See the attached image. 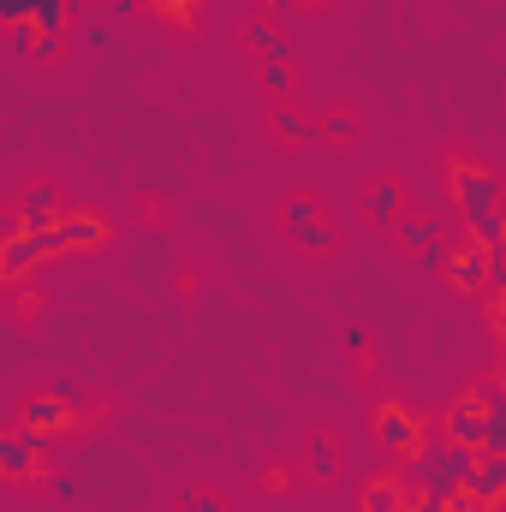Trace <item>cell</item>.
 I'll return each mask as SVG.
<instances>
[{"mask_svg": "<svg viewBox=\"0 0 506 512\" xmlns=\"http://www.w3.org/2000/svg\"><path fill=\"white\" fill-rule=\"evenodd\" d=\"M477 459H483V447H459V441L429 447V441H423V447L405 459V489H423V495L453 501V495H459V483L477 471Z\"/></svg>", "mask_w": 506, "mask_h": 512, "instance_id": "6da1fadb", "label": "cell"}, {"mask_svg": "<svg viewBox=\"0 0 506 512\" xmlns=\"http://www.w3.org/2000/svg\"><path fill=\"white\" fill-rule=\"evenodd\" d=\"M280 227H286V239L298 251H328L334 245V233L322 227V203L316 197H286L280 203Z\"/></svg>", "mask_w": 506, "mask_h": 512, "instance_id": "7a4b0ae2", "label": "cell"}, {"mask_svg": "<svg viewBox=\"0 0 506 512\" xmlns=\"http://www.w3.org/2000/svg\"><path fill=\"white\" fill-rule=\"evenodd\" d=\"M376 441L387 453H399V459H411L417 447H423V423L405 411V405H393V399H381L376 405Z\"/></svg>", "mask_w": 506, "mask_h": 512, "instance_id": "3957f363", "label": "cell"}, {"mask_svg": "<svg viewBox=\"0 0 506 512\" xmlns=\"http://www.w3.org/2000/svg\"><path fill=\"white\" fill-rule=\"evenodd\" d=\"M453 203L471 215V209H501V179L477 161H459L453 167Z\"/></svg>", "mask_w": 506, "mask_h": 512, "instance_id": "277c9868", "label": "cell"}, {"mask_svg": "<svg viewBox=\"0 0 506 512\" xmlns=\"http://www.w3.org/2000/svg\"><path fill=\"white\" fill-rule=\"evenodd\" d=\"M48 233V256H60V251H84V245H102L108 239V221L102 215H78V209H66L54 227H42Z\"/></svg>", "mask_w": 506, "mask_h": 512, "instance_id": "5b68a950", "label": "cell"}, {"mask_svg": "<svg viewBox=\"0 0 506 512\" xmlns=\"http://www.w3.org/2000/svg\"><path fill=\"white\" fill-rule=\"evenodd\" d=\"M459 495H465V501H477L483 512L501 507V501H506V453H483V459H477V471L459 483Z\"/></svg>", "mask_w": 506, "mask_h": 512, "instance_id": "8992f818", "label": "cell"}, {"mask_svg": "<svg viewBox=\"0 0 506 512\" xmlns=\"http://www.w3.org/2000/svg\"><path fill=\"white\" fill-rule=\"evenodd\" d=\"M42 256H48V233H42V227H30V233L6 239V251H0V280H6V286H18Z\"/></svg>", "mask_w": 506, "mask_h": 512, "instance_id": "52a82bcc", "label": "cell"}, {"mask_svg": "<svg viewBox=\"0 0 506 512\" xmlns=\"http://www.w3.org/2000/svg\"><path fill=\"white\" fill-rule=\"evenodd\" d=\"M483 435H489V417H483L477 393L453 399V411H447V441H459V447H483Z\"/></svg>", "mask_w": 506, "mask_h": 512, "instance_id": "ba28073f", "label": "cell"}, {"mask_svg": "<svg viewBox=\"0 0 506 512\" xmlns=\"http://www.w3.org/2000/svg\"><path fill=\"white\" fill-rule=\"evenodd\" d=\"M36 465H42V435H30V429L0 435V471L6 477H36Z\"/></svg>", "mask_w": 506, "mask_h": 512, "instance_id": "9c48e42d", "label": "cell"}, {"mask_svg": "<svg viewBox=\"0 0 506 512\" xmlns=\"http://www.w3.org/2000/svg\"><path fill=\"white\" fill-rule=\"evenodd\" d=\"M72 423V405L48 387V393H36V399H24V429L30 435H54V429H66Z\"/></svg>", "mask_w": 506, "mask_h": 512, "instance_id": "30bf717a", "label": "cell"}, {"mask_svg": "<svg viewBox=\"0 0 506 512\" xmlns=\"http://www.w3.org/2000/svg\"><path fill=\"white\" fill-rule=\"evenodd\" d=\"M447 280H453L459 292H489V256H483V245L453 251V262H447Z\"/></svg>", "mask_w": 506, "mask_h": 512, "instance_id": "8fae6325", "label": "cell"}, {"mask_svg": "<svg viewBox=\"0 0 506 512\" xmlns=\"http://www.w3.org/2000/svg\"><path fill=\"white\" fill-rule=\"evenodd\" d=\"M18 215H24V227H54L66 209H60V191H54L48 179H36V185H24V203H18Z\"/></svg>", "mask_w": 506, "mask_h": 512, "instance_id": "7c38bea8", "label": "cell"}, {"mask_svg": "<svg viewBox=\"0 0 506 512\" xmlns=\"http://www.w3.org/2000/svg\"><path fill=\"white\" fill-rule=\"evenodd\" d=\"M358 209H364L370 227H393V221H399V185H393V179H376V185L358 197Z\"/></svg>", "mask_w": 506, "mask_h": 512, "instance_id": "4fadbf2b", "label": "cell"}, {"mask_svg": "<svg viewBox=\"0 0 506 512\" xmlns=\"http://www.w3.org/2000/svg\"><path fill=\"white\" fill-rule=\"evenodd\" d=\"M465 221H471V245H483V251L506 245V215L501 209H471Z\"/></svg>", "mask_w": 506, "mask_h": 512, "instance_id": "5bb4252c", "label": "cell"}, {"mask_svg": "<svg viewBox=\"0 0 506 512\" xmlns=\"http://www.w3.org/2000/svg\"><path fill=\"white\" fill-rule=\"evenodd\" d=\"M405 483H393V477H376L370 489H364V512H405Z\"/></svg>", "mask_w": 506, "mask_h": 512, "instance_id": "9a60e30c", "label": "cell"}, {"mask_svg": "<svg viewBox=\"0 0 506 512\" xmlns=\"http://www.w3.org/2000/svg\"><path fill=\"white\" fill-rule=\"evenodd\" d=\"M268 126L280 131V137H292V143H310V137H322V120H304L298 108H274V120Z\"/></svg>", "mask_w": 506, "mask_h": 512, "instance_id": "2e32d148", "label": "cell"}, {"mask_svg": "<svg viewBox=\"0 0 506 512\" xmlns=\"http://www.w3.org/2000/svg\"><path fill=\"white\" fill-rule=\"evenodd\" d=\"M310 471L316 477H334L340 471V441L334 435H310Z\"/></svg>", "mask_w": 506, "mask_h": 512, "instance_id": "e0dca14e", "label": "cell"}, {"mask_svg": "<svg viewBox=\"0 0 506 512\" xmlns=\"http://www.w3.org/2000/svg\"><path fill=\"white\" fill-rule=\"evenodd\" d=\"M322 137H340V143H358V137H364V120H358L352 108H334V114L322 120Z\"/></svg>", "mask_w": 506, "mask_h": 512, "instance_id": "ac0fdd59", "label": "cell"}, {"mask_svg": "<svg viewBox=\"0 0 506 512\" xmlns=\"http://www.w3.org/2000/svg\"><path fill=\"white\" fill-rule=\"evenodd\" d=\"M471 393H477V405H483V417H489V423H506V376H501V382L471 387Z\"/></svg>", "mask_w": 506, "mask_h": 512, "instance_id": "d6986e66", "label": "cell"}, {"mask_svg": "<svg viewBox=\"0 0 506 512\" xmlns=\"http://www.w3.org/2000/svg\"><path fill=\"white\" fill-rule=\"evenodd\" d=\"M262 90L268 96H292V60H262Z\"/></svg>", "mask_w": 506, "mask_h": 512, "instance_id": "ffe728a7", "label": "cell"}, {"mask_svg": "<svg viewBox=\"0 0 506 512\" xmlns=\"http://www.w3.org/2000/svg\"><path fill=\"white\" fill-rule=\"evenodd\" d=\"M245 36H251V48L262 54V60H286V36H274L268 24H251Z\"/></svg>", "mask_w": 506, "mask_h": 512, "instance_id": "44dd1931", "label": "cell"}, {"mask_svg": "<svg viewBox=\"0 0 506 512\" xmlns=\"http://www.w3.org/2000/svg\"><path fill=\"white\" fill-rule=\"evenodd\" d=\"M399 239H405L411 251H423V245H435V221H423V215H405V221H399Z\"/></svg>", "mask_w": 506, "mask_h": 512, "instance_id": "7402d4cb", "label": "cell"}, {"mask_svg": "<svg viewBox=\"0 0 506 512\" xmlns=\"http://www.w3.org/2000/svg\"><path fill=\"white\" fill-rule=\"evenodd\" d=\"M447 262H453V251H447V245H441V239H435V245H423V251H417V268H423V274H447Z\"/></svg>", "mask_w": 506, "mask_h": 512, "instance_id": "603a6c76", "label": "cell"}, {"mask_svg": "<svg viewBox=\"0 0 506 512\" xmlns=\"http://www.w3.org/2000/svg\"><path fill=\"white\" fill-rule=\"evenodd\" d=\"M483 256H489V292L506 298V245H495V251H483Z\"/></svg>", "mask_w": 506, "mask_h": 512, "instance_id": "cb8c5ba5", "label": "cell"}, {"mask_svg": "<svg viewBox=\"0 0 506 512\" xmlns=\"http://www.w3.org/2000/svg\"><path fill=\"white\" fill-rule=\"evenodd\" d=\"M155 6H161L173 24H191V12H197V0H155Z\"/></svg>", "mask_w": 506, "mask_h": 512, "instance_id": "d4e9b609", "label": "cell"}, {"mask_svg": "<svg viewBox=\"0 0 506 512\" xmlns=\"http://www.w3.org/2000/svg\"><path fill=\"white\" fill-rule=\"evenodd\" d=\"M179 512H221L215 495H191V501H179Z\"/></svg>", "mask_w": 506, "mask_h": 512, "instance_id": "484cf974", "label": "cell"}, {"mask_svg": "<svg viewBox=\"0 0 506 512\" xmlns=\"http://www.w3.org/2000/svg\"><path fill=\"white\" fill-rule=\"evenodd\" d=\"M54 393H60V399H66V405H72V411H78V405H84V387H78V382H54Z\"/></svg>", "mask_w": 506, "mask_h": 512, "instance_id": "4316f807", "label": "cell"}, {"mask_svg": "<svg viewBox=\"0 0 506 512\" xmlns=\"http://www.w3.org/2000/svg\"><path fill=\"white\" fill-rule=\"evenodd\" d=\"M268 6H274V12H286V6H292V0H268Z\"/></svg>", "mask_w": 506, "mask_h": 512, "instance_id": "83f0119b", "label": "cell"}, {"mask_svg": "<svg viewBox=\"0 0 506 512\" xmlns=\"http://www.w3.org/2000/svg\"><path fill=\"white\" fill-rule=\"evenodd\" d=\"M292 6H316V0H292Z\"/></svg>", "mask_w": 506, "mask_h": 512, "instance_id": "f1b7e54d", "label": "cell"}]
</instances>
